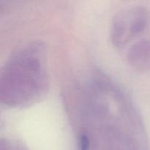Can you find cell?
<instances>
[{
	"label": "cell",
	"instance_id": "obj_1",
	"mask_svg": "<svg viewBox=\"0 0 150 150\" xmlns=\"http://www.w3.org/2000/svg\"><path fill=\"white\" fill-rule=\"evenodd\" d=\"M48 75L45 48L40 42H28L13 51L0 75V100L10 108L35 103L46 93Z\"/></svg>",
	"mask_w": 150,
	"mask_h": 150
},
{
	"label": "cell",
	"instance_id": "obj_2",
	"mask_svg": "<svg viewBox=\"0 0 150 150\" xmlns=\"http://www.w3.org/2000/svg\"><path fill=\"white\" fill-rule=\"evenodd\" d=\"M149 22V11L142 6H131L119 11L111 23L110 35L113 45L124 48L144 32Z\"/></svg>",
	"mask_w": 150,
	"mask_h": 150
},
{
	"label": "cell",
	"instance_id": "obj_3",
	"mask_svg": "<svg viewBox=\"0 0 150 150\" xmlns=\"http://www.w3.org/2000/svg\"><path fill=\"white\" fill-rule=\"evenodd\" d=\"M127 62L136 69L144 70L150 65V40L148 38L136 40L127 51Z\"/></svg>",
	"mask_w": 150,
	"mask_h": 150
}]
</instances>
